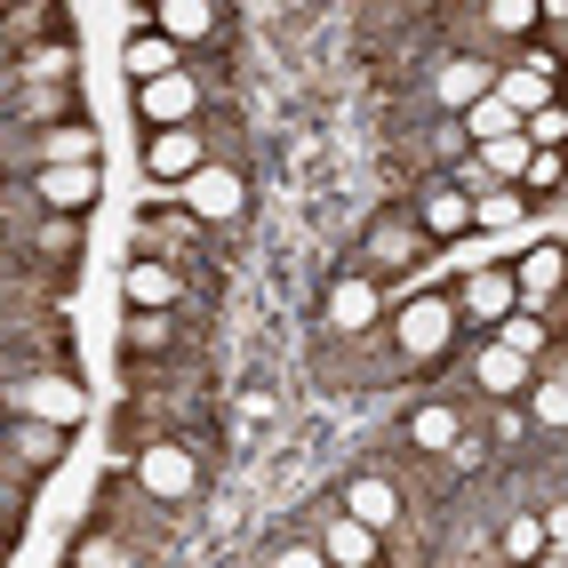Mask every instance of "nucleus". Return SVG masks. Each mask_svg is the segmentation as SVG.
<instances>
[{
  "instance_id": "obj_1",
  "label": "nucleus",
  "mask_w": 568,
  "mask_h": 568,
  "mask_svg": "<svg viewBox=\"0 0 568 568\" xmlns=\"http://www.w3.org/2000/svg\"><path fill=\"white\" fill-rule=\"evenodd\" d=\"M457 305H448V296H408V305L393 313V345L408 353V361H440L448 345H457Z\"/></svg>"
},
{
  "instance_id": "obj_2",
  "label": "nucleus",
  "mask_w": 568,
  "mask_h": 568,
  "mask_svg": "<svg viewBox=\"0 0 568 568\" xmlns=\"http://www.w3.org/2000/svg\"><path fill=\"white\" fill-rule=\"evenodd\" d=\"M416 256H425V233H416V216H376V224H368V256H361V273H368V281H400Z\"/></svg>"
},
{
  "instance_id": "obj_3",
  "label": "nucleus",
  "mask_w": 568,
  "mask_h": 568,
  "mask_svg": "<svg viewBox=\"0 0 568 568\" xmlns=\"http://www.w3.org/2000/svg\"><path fill=\"white\" fill-rule=\"evenodd\" d=\"M136 473H144V488H153L161 505H184L201 488V465H193V448H184V440H144Z\"/></svg>"
},
{
  "instance_id": "obj_4",
  "label": "nucleus",
  "mask_w": 568,
  "mask_h": 568,
  "mask_svg": "<svg viewBox=\"0 0 568 568\" xmlns=\"http://www.w3.org/2000/svg\"><path fill=\"white\" fill-rule=\"evenodd\" d=\"M176 201H184V216H193V224H201V216H209V224H233L248 193H241V176H233V169H209V161H201L193 176L176 184Z\"/></svg>"
},
{
  "instance_id": "obj_5",
  "label": "nucleus",
  "mask_w": 568,
  "mask_h": 568,
  "mask_svg": "<svg viewBox=\"0 0 568 568\" xmlns=\"http://www.w3.org/2000/svg\"><path fill=\"white\" fill-rule=\"evenodd\" d=\"M32 193H41V209H49V216H89V209H97V193H104V176H97V161L32 169Z\"/></svg>"
},
{
  "instance_id": "obj_6",
  "label": "nucleus",
  "mask_w": 568,
  "mask_h": 568,
  "mask_svg": "<svg viewBox=\"0 0 568 568\" xmlns=\"http://www.w3.org/2000/svg\"><path fill=\"white\" fill-rule=\"evenodd\" d=\"M17 408L32 416V425H81V416H89V393L81 385H72V368L64 376H32V385H17Z\"/></svg>"
},
{
  "instance_id": "obj_7",
  "label": "nucleus",
  "mask_w": 568,
  "mask_h": 568,
  "mask_svg": "<svg viewBox=\"0 0 568 568\" xmlns=\"http://www.w3.org/2000/svg\"><path fill=\"white\" fill-rule=\"evenodd\" d=\"M513 305H520V296H513V273H505V264H473L465 288H457V321H488V328H497Z\"/></svg>"
},
{
  "instance_id": "obj_8",
  "label": "nucleus",
  "mask_w": 568,
  "mask_h": 568,
  "mask_svg": "<svg viewBox=\"0 0 568 568\" xmlns=\"http://www.w3.org/2000/svg\"><path fill=\"white\" fill-rule=\"evenodd\" d=\"M376 313H385V281L345 273V281L328 288V328H336V336H361V328H376Z\"/></svg>"
},
{
  "instance_id": "obj_9",
  "label": "nucleus",
  "mask_w": 568,
  "mask_h": 568,
  "mask_svg": "<svg viewBox=\"0 0 568 568\" xmlns=\"http://www.w3.org/2000/svg\"><path fill=\"white\" fill-rule=\"evenodd\" d=\"M408 216H416V233H425V241H465V233H473V201H465L448 176L425 184V201H416Z\"/></svg>"
},
{
  "instance_id": "obj_10",
  "label": "nucleus",
  "mask_w": 568,
  "mask_h": 568,
  "mask_svg": "<svg viewBox=\"0 0 568 568\" xmlns=\"http://www.w3.org/2000/svg\"><path fill=\"white\" fill-rule=\"evenodd\" d=\"M193 104H201L193 64H184V72H169V81H153V89H136V112H144L153 129H193Z\"/></svg>"
},
{
  "instance_id": "obj_11",
  "label": "nucleus",
  "mask_w": 568,
  "mask_h": 568,
  "mask_svg": "<svg viewBox=\"0 0 568 568\" xmlns=\"http://www.w3.org/2000/svg\"><path fill=\"white\" fill-rule=\"evenodd\" d=\"M376 552H385L376 528H361V520H345V513L321 520V560H328V568H376Z\"/></svg>"
},
{
  "instance_id": "obj_12",
  "label": "nucleus",
  "mask_w": 568,
  "mask_h": 568,
  "mask_svg": "<svg viewBox=\"0 0 568 568\" xmlns=\"http://www.w3.org/2000/svg\"><path fill=\"white\" fill-rule=\"evenodd\" d=\"M144 169H153L161 184H184L201 169V129H153V144H144Z\"/></svg>"
},
{
  "instance_id": "obj_13",
  "label": "nucleus",
  "mask_w": 568,
  "mask_h": 568,
  "mask_svg": "<svg viewBox=\"0 0 568 568\" xmlns=\"http://www.w3.org/2000/svg\"><path fill=\"white\" fill-rule=\"evenodd\" d=\"M345 520H361V528H376V537H385V528L400 520V488H393L385 473H361V480L345 488Z\"/></svg>"
},
{
  "instance_id": "obj_14",
  "label": "nucleus",
  "mask_w": 568,
  "mask_h": 568,
  "mask_svg": "<svg viewBox=\"0 0 568 568\" xmlns=\"http://www.w3.org/2000/svg\"><path fill=\"white\" fill-rule=\"evenodd\" d=\"M408 448H425V457H457V448H465V416L448 400H425L408 416Z\"/></svg>"
},
{
  "instance_id": "obj_15",
  "label": "nucleus",
  "mask_w": 568,
  "mask_h": 568,
  "mask_svg": "<svg viewBox=\"0 0 568 568\" xmlns=\"http://www.w3.org/2000/svg\"><path fill=\"white\" fill-rule=\"evenodd\" d=\"M176 288H184V281H176V264H161V256H136V264H129V281H121V296H129L136 313H169V305H176Z\"/></svg>"
},
{
  "instance_id": "obj_16",
  "label": "nucleus",
  "mask_w": 568,
  "mask_h": 568,
  "mask_svg": "<svg viewBox=\"0 0 568 568\" xmlns=\"http://www.w3.org/2000/svg\"><path fill=\"white\" fill-rule=\"evenodd\" d=\"M121 64H129V81H136V89H153V81H169V72H184V49L161 41V32H129Z\"/></svg>"
},
{
  "instance_id": "obj_17",
  "label": "nucleus",
  "mask_w": 568,
  "mask_h": 568,
  "mask_svg": "<svg viewBox=\"0 0 568 568\" xmlns=\"http://www.w3.org/2000/svg\"><path fill=\"white\" fill-rule=\"evenodd\" d=\"M488 89H497V104L513 112V121H528V112H545V104H552V72H537V64H505Z\"/></svg>"
},
{
  "instance_id": "obj_18",
  "label": "nucleus",
  "mask_w": 568,
  "mask_h": 568,
  "mask_svg": "<svg viewBox=\"0 0 568 568\" xmlns=\"http://www.w3.org/2000/svg\"><path fill=\"white\" fill-rule=\"evenodd\" d=\"M528 376H537V361H520V353H505V345H488V353L473 361V385H480L488 400H513Z\"/></svg>"
},
{
  "instance_id": "obj_19",
  "label": "nucleus",
  "mask_w": 568,
  "mask_h": 568,
  "mask_svg": "<svg viewBox=\"0 0 568 568\" xmlns=\"http://www.w3.org/2000/svg\"><path fill=\"white\" fill-rule=\"evenodd\" d=\"M153 24H161V41L193 49V41H209V32H216V9H209V0H161Z\"/></svg>"
},
{
  "instance_id": "obj_20",
  "label": "nucleus",
  "mask_w": 568,
  "mask_h": 568,
  "mask_svg": "<svg viewBox=\"0 0 568 568\" xmlns=\"http://www.w3.org/2000/svg\"><path fill=\"white\" fill-rule=\"evenodd\" d=\"M505 273H513V296H528V313H545V296L560 288V248H528Z\"/></svg>"
},
{
  "instance_id": "obj_21",
  "label": "nucleus",
  "mask_w": 568,
  "mask_h": 568,
  "mask_svg": "<svg viewBox=\"0 0 568 568\" xmlns=\"http://www.w3.org/2000/svg\"><path fill=\"white\" fill-rule=\"evenodd\" d=\"M488 81H497L488 64H473V57H448V64H440V81H433V89H440V104H448V121H457V112H465L473 97H488Z\"/></svg>"
},
{
  "instance_id": "obj_22",
  "label": "nucleus",
  "mask_w": 568,
  "mask_h": 568,
  "mask_svg": "<svg viewBox=\"0 0 568 568\" xmlns=\"http://www.w3.org/2000/svg\"><path fill=\"white\" fill-rule=\"evenodd\" d=\"M32 256L57 264V273H72V264H81V216H49L41 233H32Z\"/></svg>"
},
{
  "instance_id": "obj_23",
  "label": "nucleus",
  "mask_w": 568,
  "mask_h": 568,
  "mask_svg": "<svg viewBox=\"0 0 568 568\" xmlns=\"http://www.w3.org/2000/svg\"><path fill=\"white\" fill-rule=\"evenodd\" d=\"M520 216H528V201L513 193V184H488V193H473V233H513Z\"/></svg>"
},
{
  "instance_id": "obj_24",
  "label": "nucleus",
  "mask_w": 568,
  "mask_h": 568,
  "mask_svg": "<svg viewBox=\"0 0 568 568\" xmlns=\"http://www.w3.org/2000/svg\"><path fill=\"white\" fill-rule=\"evenodd\" d=\"M457 129H465V144H497V136H513L520 121H513V112L497 104V89H488V97H473V104L457 112Z\"/></svg>"
},
{
  "instance_id": "obj_25",
  "label": "nucleus",
  "mask_w": 568,
  "mask_h": 568,
  "mask_svg": "<svg viewBox=\"0 0 568 568\" xmlns=\"http://www.w3.org/2000/svg\"><path fill=\"white\" fill-rule=\"evenodd\" d=\"M545 336H552V321H545V313H528V305H513V313L497 321V345L520 353V361H537V353H545Z\"/></svg>"
},
{
  "instance_id": "obj_26",
  "label": "nucleus",
  "mask_w": 568,
  "mask_h": 568,
  "mask_svg": "<svg viewBox=\"0 0 568 568\" xmlns=\"http://www.w3.org/2000/svg\"><path fill=\"white\" fill-rule=\"evenodd\" d=\"M72 161H97V129H41V169H72Z\"/></svg>"
},
{
  "instance_id": "obj_27",
  "label": "nucleus",
  "mask_w": 568,
  "mask_h": 568,
  "mask_svg": "<svg viewBox=\"0 0 568 568\" xmlns=\"http://www.w3.org/2000/svg\"><path fill=\"white\" fill-rule=\"evenodd\" d=\"M473 169H480L488 184H505V176L520 184V169H528V136L513 129V136H497V144H480V153H473Z\"/></svg>"
},
{
  "instance_id": "obj_28",
  "label": "nucleus",
  "mask_w": 568,
  "mask_h": 568,
  "mask_svg": "<svg viewBox=\"0 0 568 568\" xmlns=\"http://www.w3.org/2000/svg\"><path fill=\"white\" fill-rule=\"evenodd\" d=\"M17 457H24L32 473H49V465L64 457V433H57V425H32V416H24V425H17Z\"/></svg>"
},
{
  "instance_id": "obj_29",
  "label": "nucleus",
  "mask_w": 568,
  "mask_h": 568,
  "mask_svg": "<svg viewBox=\"0 0 568 568\" xmlns=\"http://www.w3.org/2000/svg\"><path fill=\"white\" fill-rule=\"evenodd\" d=\"M497 545H505V560H513V568H528V560L545 552V520H537V513H513Z\"/></svg>"
},
{
  "instance_id": "obj_30",
  "label": "nucleus",
  "mask_w": 568,
  "mask_h": 568,
  "mask_svg": "<svg viewBox=\"0 0 568 568\" xmlns=\"http://www.w3.org/2000/svg\"><path fill=\"white\" fill-rule=\"evenodd\" d=\"M24 81H64V89H72V41H41V49H24Z\"/></svg>"
},
{
  "instance_id": "obj_31",
  "label": "nucleus",
  "mask_w": 568,
  "mask_h": 568,
  "mask_svg": "<svg viewBox=\"0 0 568 568\" xmlns=\"http://www.w3.org/2000/svg\"><path fill=\"white\" fill-rule=\"evenodd\" d=\"M528 408H537V425L552 433L568 416V385H560V376H528Z\"/></svg>"
},
{
  "instance_id": "obj_32",
  "label": "nucleus",
  "mask_w": 568,
  "mask_h": 568,
  "mask_svg": "<svg viewBox=\"0 0 568 568\" xmlns=\"http://www.w3.org/2000/svg\"><path fill=\"white\" fill-rule=\"evenodd\" d=\"M121 345H129V353H161V345H169V313H129Z\"/></svg>"
},
{
  "instance_id": "obj_33",
  "label": "nucleus",
  "mask_w": 568,
  "mask_h": 568,
  "mask_svg": "<svg viewBox=\"0 0 568 568\" xmlns=\"http://www.w3.org/2000/svg\"><path fill=\"white\" fill-rule=\"evenodd\" d=\"M72 568H136V552H129V545H112V537H89L81 552H72Z\"/></svg>"
},
{
  "instance_id": "obj_34",
  "label": "nucleus",
  "mask_w": 568,
  "mask_h": 568,
  "mask_svg": "<svg viewBox=\"0 0 568 568\" xmlns=\"http://www.w3.org/2000/svg\"><path fill=\"white\" fill-rule=\"evenodd\" d=\"M488 24H497V32H513V41H520V32L537 24V0H497V9H488Z\"/></svg>"
},
{
  "instance_id": "obj_35",
  "label": "nucleus",
  "mask_w": 568,
  "mask_h": 568,
  "mask_svg": "<svg viewBox=\"0 0 568 568\" xmlns=\"http://www.w3.org/2000/svg\"><path fill=\"white\" fill-rule=\"evenodd\" d=\"M520 136H528V144H545V153H552V144L568 136V121H560V112L545 104V112H528V121H520Z\"/></svg>"
},
{
  "instance_id": "obj_36",
  "label": "nucleus",
  "mask_w": 568,
  "mask_h": 568,
  "mask_svg": "<svg viewBox=\"0 0 568 568\" xmlns=\"http://www.w3.org/2000/svg\"><path fill=\"white\" fill-rule=\"evenodd\" d=\"M520 184H528V193H560V153H528Z\"/></svg>"
},
{
  "instance_id": "obj_37",
  "label": "nucleus",
  "mask_w": 568,
  "mask_h": 568,
  "mask_svg": "<svg viewBox=\"0 0 568 568\" xmlns=\"http://www.w3.org/2000/svg\"><path fill=\"white\" fill-rule=\"evenodd\" d=\"M273 568H328V560H321V545H288Z\"/></svg>"
},
{
  "instance_id": "obj_38",
  "label": "nucleus",
  "mask_w": 568,
  "mask_h": 568,
  "mask_svg": "<svg viewBox=\"0 0 568 568\" xmlns=\"http://www.w3.org/2000/svg\"><path fill=\"white\" fill-rule=\"evenodd\" d=\"M528 568H560V560H552V552H537V560H528Z\"/></svg>"
}]
</instances>
